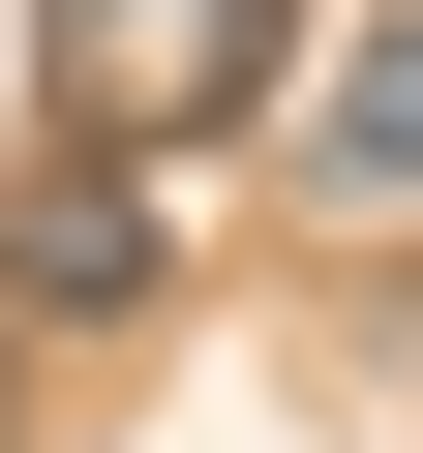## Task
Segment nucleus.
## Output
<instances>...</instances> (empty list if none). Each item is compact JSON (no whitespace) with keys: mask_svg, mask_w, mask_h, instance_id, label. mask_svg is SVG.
Wrapping results in <instances>:
<instances>
[{"mask_svg":"<svg viewBox=\"0 0 423 453\" xmlns=\"http://www.w3.org/2000/svg\"><path fill=\"white\" fill-rule=\"evenodd\" d=\"M273 61H303V0H31V91H61L91 151H212V121H273Z\"/></svg>","mask_w":423,"mask_h":453,"instance_id":"f257e3e1","label":"nucleus"},{"mask_svg":"<svg viewBox=\"0 0 423 453\" xmlns=\"http://www.w3.org/2000/svg\"><path fill=\"white\" fill-rule=\"evenodd\" d=\"M181 242H151V151H91L61 121V181H31V303H151Z\"/></svg>","mask_w":423,"mask_h":453,"instance_id":"f03ea898","label":"nucleus"},{"mask_svg":"<svg viewBox=\"0 0 423 453\" xmlns=\"http://www.w3.org/2000/svg\"><path fill=\"white\" fill-rule=\"evenodd\" d=\"M303 151H333V181H423V31H363V61L303 91Z\"/></svg>","mask_w":423,"mask_h":453,"instance_id":"7ed1b4c3","label":"nucleus"}]
</instances>
